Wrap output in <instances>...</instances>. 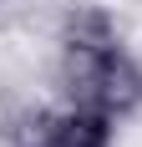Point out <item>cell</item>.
Instances as JSON below:
<instances>
[{"mask_svg": "<svg viewBox=\"0 0 142 147\" xmlns=\"http://www.w3.org/2000/svg\"><path fill=\"white\" fill-rule=\"evenodd\" d=\"M112 127L117 122L97 107H66V112L36 107L15 117L10 147H112Z\"/></svg>", "mask_w": 142, "mask_h": 147, "instance_id": "cell-1", "label": "cell"}, {"mask_svg": "<svg viewBox=\"0 0 142 147\" xmlns=\"http://www.w3.org/2000/svg\"><path fill=\"white\" fill-rule=\"evenodd\" d=\"M122 41H81V36H61V66H56V81H61V96L66 107H91L97 102V81H101V66Z\"/></svg>", "mask_w": 142, "mask_h": 147, "instance_id": "cell-2", "label": "cell"}, {"mask_svg": "<svg viewBox=\"0 0 142 147\" xmlns=\"http://www.w3.org/2000/svg\"><path fill=\"white\" fill-rule=\"evenodd\" d=\"M97 112H107L112 122H122V117H132L142 107V66L117 46L112 56H107V66H101V81H97Z\"/></svg>", "mask_w": 142, "mask_h": 147, "instance_id": "cell-3", "label": "cell"}]
</instances>
